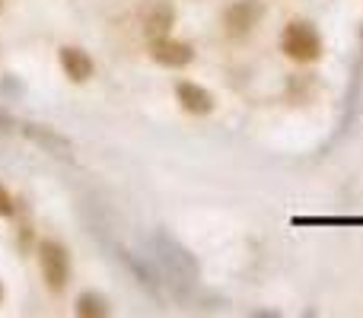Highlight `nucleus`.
<instances>
[{"label": "nucleus", "mask_w": 363, "mask_h": 318, "mask_svg": "<svg viewBox=\"0 0 363 318\" xmlns=\"http://www.w3.org/2000/svg\"><path fill=\"white\" fill-rule=\"evenodd\" d=\"M281 51L296 64H313L322 57L325 45H322V35L313 23L294 19V23H287V29H284V35H281Z\"/></svg>", "instance_id": "obj_1"}, {"label": "nucleus", "mask_w": 363, "mask_h": 318, "mask_svg": "<svg viewBox=\"0 0 363 318\" xmlns=\"http://www.w3.org/2000/svg\"><path fill=\"white\" fill-rule=\"evenodd\" d=\"M38 268H42V277H45V283H48V290L61 293V290L67 287V280H70V261H67V251H64L61 242H55V239H45V242L38 245Z\"/></svg>", "instance_id": "obj_2"}, {"label": "nucleus", "mask_w": 363, "mask_h": 318, "mask_svg": "<svg viewBox=\"0 0 363 318\" xmlns=\"http://www.w3.org/2000/svg\"><path fill=\"white\" fill-rule=\"evenodd\" d=\"M262 16H264L262 0H236V4L226 6L223 25H226V32H230L233 38H242V35H249V32L255 29Z\"/></svg>", "instance_id": "obj_3"}, {"label": "nucleus", "mask_w": 363, "mask_h": 318, "mask_svg": "<svg viewBox=\"0 0 363 318\" xmlns=\"http://www.w3.org/2000/svg\"><path fill=\"white\" fill-rule=\"evenodd\" d=\"M150 57L163 67H185V64L194 61V51L191 45L185 42H172V38H153L150 42Z\"/></svg>", "instance_id": "obj_4"}, {"label": "nucleus", "mask_w": 363, "mask_h": 318, "mask_svg": "<svg viewBox=\"0 0 363 318\" xmlns=\"http://www.w3.org/2000/svg\"><path fill=\"white\" fill-rule=\"evenodd\" d=\"M176 96H179V106L185 108L188 115H211L213 112V96L207 93L204 86H198V83L182 80L176 86Z\"/></svg>", "instance_id": "obj_5"}, {"label": "nucleus", "mask_w": 363, "mask_h": 318, "mask_svg": "<svg viewBox=\"0 0 363 318\" xmlns=\"http://www.w3.org/2000/svg\"><path fill=\"white\" fill-rule=\"evenodd\" d=\"M61 67H64V74H67V80H74V83H86L89 76H93V61H89V55L86 51H80V48H61Z\"/></svg>", "instance_id": "obj_6"}, {"label": "nucleus", "mask_w": 363, "mask_h": 318, "mask_svg": "<svg viewBox=\"0 0 363 318\" xmlns=\"http://www.w3.org/2000/svg\"><path fill=\"white\" fill-rule=\"evenodd\" d=\"M172 19H176V13H172L166 4L150 6V10H147V16H144V32H147V38H150V42H153V38H163L166 32H169Z\"/></svg>", "instance_id": "obj_7"}, {"label": "nucleus", "mask_w": 363, "mask_h": 318, "mask_svg": "<svg viewBox=\"0 0 363 318\" xmlns=\"http://www.w3.org/2000/svg\"><path fill=\"white\" fill-rule=\"evenodd\" d=\"M77 315H108V309H106V302L96 300V296H80Z\"/></svg>", "instance_id": "obj_8"}, {"label": "nucleus", "mask_w": 363, "mask_h": 318, "mask_svg": "<svg viewBox=\"0 0 363 318\" xmlns=\"http://www.w3.org/2000/svg\"><path fill=\"white\" fill-rule=\"evenodd\" d=\"M13 198H10V191H6L4 185H0V217H13Z\"/></svg>", "instance_id": "obj_9"}, {"label": "nucleus", "mask_w": 363, "mask_h": 318, "mask_svg": "<svg viewBox=\"0 0 363 318\" xmlns=\"http://www.w3.org/2000/svg\"><path fill=\"white\" fill-rule=\"evenodd\" d=\"M0 300H4V287H0Z\"/></svg>", "instance_id": "obj_10"}]
</instances>
